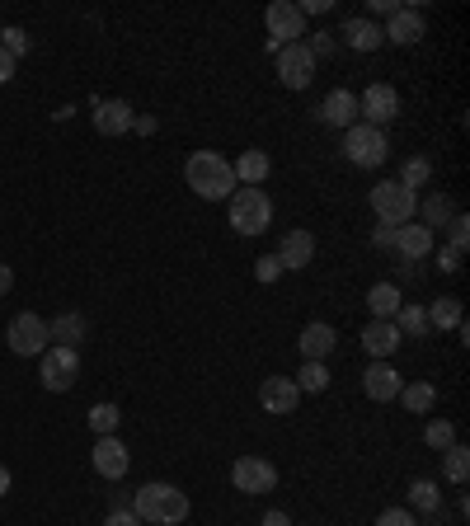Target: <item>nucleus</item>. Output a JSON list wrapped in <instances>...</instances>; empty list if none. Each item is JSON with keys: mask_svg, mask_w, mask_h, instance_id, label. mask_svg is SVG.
<instances>
[{"mask_svg": "<svg viewBox=\"0 0 470 526\" xmlns=\"http://www.w3.org/2000/svg\"><path fill=\"white\" fill-rule=\"evenodd\" d=\"M184 184L198 193L203 202H226L235 193V170L231 160H221L217 151H193L184 160Z\"/></svg>", "mask_w": 470, "mask_h": 526, "instance_id": "1", "label": "nucleus"}, {"mask_svg": "<svg viewBox=\"0 0 470 526\" xmlns=\"http://www.w3.org/2000/svg\"><path fill=\"white\" fill-rule=\"evenodd\" d=\"M188 494L184 489H174V484L156 480V484H141L137 494H132V512H137L146 526H179L188 517Z\"/></svg>", "mask_w": 470, "mask_h": 526, "instance_id": "2", "label": "nucleus"}, {"mask_svg": "<svg viewBox=\"0 0 470 526\" xmlns=\"http://www.w3.org/2000/svg\"><path fill=\"white\" fill-rule=\"evenodd\" d=\"M226 202H231L235 235H264L273 226V198H268L264 188H235Z\"/></svg>", "mask_w": 470, "mask_h": 526, "instance_id": "3", "label": "nucleus"}, {"mask_svg": "<svg viewBox=\"0 0 470 526\" xmlns=\"http://www.w3.org/2000/svg\"><path fill=\"white\" fill-rule=\"evenodd\" d=\"M367 202H372V217L381 221V226H395V231H400V226H409V221H414V212H419V198H414L409 188H400L395 179L376 184Z\"/></svg>", "mask_w": 470, "mask_h": 526, "instance_id": "4", "label": "nucleus"}, {"mask_svg": "<svg viewBox=\"0 0 470 526\" xmlns=\"http://www.w3.org/2000/svg\"><path fill=\"white\" fill-rule=\"evenodd\" d=\"M386 151H391V141H386L381 127L353 123L344 132V155H348V165H358V170H381V165H386Z\"/></svg>", "mask_w": 470, "mask_h": 526, "instance_id": "5", "label": "nucleus"}, {"mask_svg": "<svg viewBox=\"0 0 470 526\" xmlns=\"http://www.w3.org/2000/svg\"><path fill=\"white\" fill-rule=\"evenodd\" d=\"M38 376H43V390H52V395H66V390L80 381V353H76V348L52 343V348L38 357Z\"/></svg>", "mask_w": 470, "mask_h": 526, "instance_id": "6", "label": "nucleus"}, {"mask_svg": "<svg viewBox=\"0 0 470 526\" xmlns=\"http://www.w3.org/2000/svg\"><path fill=\"white\" fill-rule=\"evenodd\" d=\"M5 343H10V353L15 357H43L47 348H52V339H47V320L43 315H33V310H24V315L10 320Z\"/></svg>", "mask_w": 470, "mask_h": 526, "instance_id": "7", "label": "nucleus"}, {"mask_svg": "<svg viewBox=\"0 0 470 526\" xmlns=\"http://www.w3.org/2000/svg\"><path fill=\"white\" fill-rule=\"evenodd\" d=\"M264 24H268V47L273 52L306 38V15H301V5H292V0H273L264 10Z\"/></svg>", "mask_w": 470, "mask_h": 526, "instance_id": "8", "label": "nucleus"}, {"mask_svg": "<svg viewBox=\"0 0 470 526\" xmlns=\"http://www.w3.org/2000/svg\"><path fill=\"white\" fill-rule=\"evenodd\" d=\"M231 484L240 494H273L278 489V465L264 461V456H240L231 465Z\"/></svg>", "mask_w": 470, "mask_h": 526, "instance_id": "9", "label": "nucleus"}, {"mask_svg": "<svg viewBox=\"0 0 470 526\" xmlns=\"http://www.w3.org/2000/svg\"><path fill=\"white\" fill-rule=\"evenodd\" d=\"M273 57H278V76L287 90H306L315 80V57L306 52V43H287V47H278Z\"/></svg>", "mask_w": 470, "mask_h": 526, "instance_id": "10", "label": "nucleus"}, {"mask_svg": "<svg viewBox=\"0 0 470 526\" xmlns=\"http://www.w3.org/2000/svg\"><path fill=\"white\" fill-rule=\"evenodd\" d=\"M400 113V94L395 85H367V94H358V123L386 127Z\"/></svg>", "mask_w": 470, "mask_h": 526, "instance_id": "11", "label": "nucleus"}, {"mask_svg": "<svg viewBox=\"0 0 470 526\" xmlns=\"http://www.w3.org/2000/svg\"><path fill=\"white\" fill-rule=\"evenodd\" d=\"M132 123H137V113H132L127 99H99L94 104V132L99 137H127Z\"/></svg>", "mask_w": 470, "mask_h": 526, "instance_id": "12", "label": "nucleus"}, {"mask_svg": "<svg viewBox=\"0 0 470 526\" xmlns=\"http://www.w3.org/2000/svg\"><path fill=\"white\" fill-rule=\"evenodd\" d=\"M259 404H264V414H297L301 404V390L292 376H268L264 386H259Z\"/></svg>", "mask_w": 470, "mask_h": 526, "instance_id": "13", "label": "nucleus"}, {"mask_svg": "<svg viewBox=\"0 0 470 526\" xmlns=\"http://www.w3.org/2000/svg\"><path fill=\"white\" fill-rule=\"evenodd\" d=\"M90 461H94V470H99L104 480H123L127 470H132V456H127V447L118 442V437H99L94 451H90Z\"/></svg>", "mask_w": 470, "mask_h": 526, "instance_id": "14", "label": "nucleus"}, {"mask_svg": "<svg viewBox=\"0 0 470 526\" xmlns=\"http://www.w3.org/2000/svg\"><path fill=\"white\" fill-rule=\"evenodd\" d=\"M400 372H395L391 362H372L367 367V376H362V390H367V400H376V404H391L395 395H400Z\"/></svg>", "mask_w": 470, "mask_h": 526, "instance_id": "15", "label": "nucleus"}, {"mask_svg": "<svg viewBox=\"0 0 470 526\" xmlns=\"http://www.w3.org/2000/svg\"><path fill=\"white\" fill-rule=\"evenodd\" d=\"M423 29H428V24H423V15L419 10H395L391 15V24H386V29H381V43H395V47H414L423 38Z\"/></svg>", "mask_w": 470, "mask_h": 526, "instance_id": "16", "label": "nucleus"}, {"mask_svg": "<svg viewBox=\"0 0 470 526\" xmlns=\"http://www.w3.org/2000/svg\"><path fill=\"white\" fill-rule=\"evenodd\" d=\"M400 343H405V334L395 329V320H372V325L362 329V348H367V357H376V362H386Z\"/></svg>", "mask_w": 470, "mask_h": 526, "instance_id": "17", "label": "nucleus"}, {"mask_svg": "<svg viewBox=\"0 0 470 526\" xmlns=\"http://www.w3.org/2000/svg\"><path fill=\"white\" fill-rule=\"evenodd\" d=\"M315 259V235L311 231H287L278 245V263L282 273H297V268H306V263Z\"/></svg>", "mask_w": 470, "mask_h": 526, "instance_id": "18", "label": "nucleus"}, {"mask_svg": "<svg viewBox=\"0 0 470 526\" xmlns=\"http://www.w3.org/2000/svg\"><path fill=\"white\" fill-rule=\"evenodd\" d=\"M320 123L348 132V127L358 123V94H353V90H334L325 104H320Z\"/></svg>", "mask_w": 470, "mask_h": 526, "instance_id": "19", "label": "nucleus"}, {"mask_svg": "<svg viewBox=\"0 0 470 526\" xmlns=\"http://www.w3.org/2000/svg\"><path fill=\"white\" fill-rule=\"evenodd\" d=\"M85 334H90V320L80 310H62L57 320H47V339H57L62 348H80Z\"/></svg>", "mask_w": 470, "mask_h": 526, "instance_id": "20", "label": "nucleus"}, {"mask_svg": "<svg viewBox=\"0 0 470 526\" xmlns=\"http://www.w3.org/2000/svg\"><path fill=\"white\" fill-rule=\"evenodd\" d=\"M395 254L405 263L428 259V254H433V231H428V226H414V221L400 226V231H395Z\"/></svg>", "mask_w": 470, "mask_h": 526, "instance_id": "21", "label": "nucleus"}, {"mask_svg": "<svg viewBox=\"0 0 470 526\" xmlns=\"http://www.w3.org/2000/svg\"><path fill=\"white\" fill-rule=\"evenodd\" d=\"M297 348H301V357H306V362H325V357L334 353V329H329L325 320H311V325L301 329Z\"/></svg>", "mask_w": 470, "mask_h": 526, "instance_id": "22", "label": "nucleus"}, {"mask_svg": "<svg viewBox=\"0 0 470 526\" xmlns=\"http://www.w3.org/2000/svg\"><path fill=\"white\" fill-rule=\"evenodd\" d=\"M231 170H235V184L240 188H259L268 179V170H273V160H268V151H245Z\"/></svg>", "mask_w": 470, "mask_h": 526, "instance_id": "23", "label": "nucleus"}, {"mask_svg": "<svg viewBox=\"0 0 470 526\" xmlns=\"http://www.w3.org/2000/svg\"><path fill=\"white\" fill-rule=\"evenodd\" d=\"M400 306H405V296H400L395 282H376L372 292H367V310H372V320H395Z\"/></svg>", "mask_w": 470, "mask_h": 526, "instance_id": "24", "label": "nucleus"}, {"mask_svg": "<svg viewBox=\"0 0 470 526\" xmlns=\"http://www.w3.org/2000/svg\"><path fill=\"white\" fill-rule=\"evenodd\" d=\"M344 43L353 47V52H376V47H381V29H376L372 19H348L344 24Z\"/></svg>", "mask_w": 470, "mask_h": 526, "instance_id": "25", "label": "nucleus"}, {"mask_svg": "<svg viewBox=\"0 0 470 526\" xmlns=\"http://www.w3.org/2000/svg\"><path fill=\"white\" fill-rule=\"evenodd\" d=\"M419 212H423V226H428V231H433V226H447V221L456 217V207L447 193H428V198L419 202Z\"/></svg>", "mask_w": 470, "mask_h": 526, "instance_id": "26", "label": "nucleus"}, {"mask_svg": "<svg viewBox=\"0 0 470 526\" xmlns=\"http://www.w3.org/2000/svg\"><path fill=\"white\" fill-rule=\"evenodd\" d=\"M461 325V296H442L428 306V329H456Z\"/></svg>", "mask_w": 470, "mask_h": 526, "instance_id": "27", "label": "nucleus"}, {"mask_svg": "<svg viewBox=\"0 0 470 526\" xmlns=\"http://www.w3.org/2000/svg\"><path fill=\"white\" fill-rule=\"evenodd\" d=\"M395 400H405L409 414H428L433 404H438V390L428 386V381H414V386H400V395Z\"/></svg>", "mask_w": 470, "mask_h": 526, "instance_id": "28", "label": "nucleus"}, {"mask_svg": "<svg viewBox=\"0 0 470 526\" xmlns=\"http://www.w3.org/2000/svg\"><path fill=\"white\" fill-rule=\"evenodd\" d=\"M409 508L414 512H438L442 508V489L433 480H414L409 484Z\"/></svg>", "mask_w": 470, "mask_h": 526, "instance_id": "29", "label": "nucleus"}, {"mask_svg": "<svg viewBox=\"0 0 470 526\" xmlns=\"http://www.w3.org/2000/svg\"><path fill=\"white\" fill-rule=\"evenodd\" d=\"M292 381H297L301 395H320V390H329V367H325V362H306Z\"/></svg>", "mask_w": 470, "mask_h": 526, "instance_id": "30", "label": "nucleus"}, {"mask_svg": "<svg viewBox=\"0 0 470 526\" xmlns=\"http://www.w3.org/2000/svg\"><path fill=\"white\" fill-rule=\"evenodd\" d=\"M428 179H433V160H428V155H414V160H405V170H400V179H395V184L414 193V188H423Z\"/></svg>", "mask_w": 470, "mask_h": 526, "instance_id": "31", "label": "nucleus"}, {"mask_svg": "<svg viewBox=\"0 0 470 526\" xmlns=\"http://www.w3.org/2000/svg\"><path fill=\"white\" fill-rule=\"evenodd\" d=\"M395 329H400V334H409V339H423V334H428V310L423 306H400V315H395Z\"/></svg>", "mask_w": 470, "mask_h": 526, "instance_id": "32", "label": "nucleus"}, {"mask_svg": "<svg viewBox=\"0 0 470 526\" xmlns=\"http://www.w3.org/2000/svg\"><path fill=\"white\" fill-rule=\"evenodd\" d=\"M423 442H428V447H438V451L452 447V442H456L452 418H428V428H423Z\"/></svg>", "mask_w": 470, "mask_h": 526, "instance_id": "33", "label": "nucleus"}, {"mask_svg": "<svg viewBox=\"0 0 470 526\" xmlns=\"http://www.w3.org/2000/svg\"><path fill=\"white\" fill-rule=\"evenodd\" d=\"M442 470H447V480H452V484H466V475H470V451L461 447V442H452V447H447V465H442Z\"/></svg>", "mask_w": 470, "mask_h": 526, "instance_id": "34", "label": "nucleus"}, {"mask_svg": "<svg viewBox=\"0 0 470 526\" xmlns=\"http://www.w3.org/2000/svg\"><path fill=\"white\" fill-rule=\"evenodd\" d=\"M118 404H94L90 409V428H94V437H113V428H118Z\"/></svg>", "mask_w": 470, "mask_h": 526, "instance_id": "35", "label": "nucleus"}, {"mask_svg": "<svg viewBox=\"0 0 470 526\" xmlns=\"http://www.w3.org/2000/svg\"><path fill=\"white\" fill-rule=\"evenodd\" d=\"M447 235H452V245H447V249L466 254V245H470V221H466V212H456V217L447 221Z\"/></svg>", "mask_w": 470, "mask_h": 526, "instance_id": "36", "label": "nucleus"}, {"mask_svg": "<svg viewBox=\"0 0 470 526\" xmlns=\"http://www.w3.org/2000/svg\"><path fill=\"white\" fill-rule=\"evenodd\" d=\"M0 47H5V52L19 62V57L29 52V33H24V29H5V33H0Z\"/></svg>", "mask_w": 470, "mask_h": 526, "instance_id": "37", "label": "nucleus"}, {"mask_svg": "<svg viewBox=\"0 0 470 526\" xmlns=\"http://www.w3.org/2000/svg\"><path fill=\"white\" fill-rule=\"evenodd\" d=\"M254 278L264 282V287H268V282H278V278H282L278 254H264V259H254Z\"/></svg>", "mask_w": 470, "mask_h": 526, "instance_id": "38", "label": "nucleus"}, {"mask_svg": "<svg viewBox=\"0 0 470 526\" xmlns=\"http://www.w3.org/2000/svg\"><path fill=\"white\" fill-rule=\"evenodd\" d=\"M376 526H419V522H414V512L409 508H386L381 517H376Z\"/></svg>", "mask_w": 470, "mask_h": 526, "instance_id": "39", "label": "nucleus"}, {"mask_svg": "<svg viewBox=\"0 0 470 526\" xmlns=\"http://www.w3.org/2000/svg\"><path fill=\"white\" fill-rule=\"evenodd\" d=\"M334 38H329V33H311V43H306V52H311L315 62H320V57H334Z\"/></svg>", "mask_w": 470, "mask_h": 526, "instance_id": "40", "label": "nucleus"}, {"mask_svg": "<svg viewBox=\"0 0 470 526\" xmlns=\"http://www.w3.org/2000/svg\"><path fill=\"white\" fill-rule=\"evenodd\" d=\"M104 526H141V517L132 508H113L109 517H104Z\"/></svg>", "mask_w": 470, "mask_h": 526, "instance_id": "41", "label": "nucleus"}, {"mask_svg": "<svg viewBox=\"0 0 470 526\" xmlns=\"http://www.w3.org/2000/svg\"><path fill=\"white\" fill-rule=\"evenodd\" d=\"M372 245H376V249H395V226H376V231H372Z\"/></svg>", "mask_w": 470, "mask_h": 526, "instance_id": "42", "label": "nucleus"}, {"mask_svg": "<svg viewBox=\"0 0 470 526\" xmlns=\"http://www.w3.org/2000/svg\"><path fill=\"white\" fill-rule=\"evenodd\" d=\"M438 268H442V273H461V254H456V249H442Z\"/></svg>", "mask_w": 470, "mask_h": 526, "instance_id": "43", "label": "nucleus"}, {"mask_svg": "<svg viewBox=\"0 0 470 526\" xmlns=\"http://www.w3.org/2000/svg\"><path fill=\"white\" fill-rule=\"evenodd\" d=\"M5 80H15V57L0 47V85H5Z\"/></svg>", "mask_w": 470, "mask_h": 526, "instance_id": "44", "label": "nucleus"}, {"mask_svg": "<svg viewBox=\"0 0 470 526\" xmlns=\"http://www.w3.org/2000/svg\"><path fill=\"white\" fill-rule=\"evenodd\" d=\"M395 10H405V5H400V0H372V15H386V19H391Z\"/></svg>", "mask_w": 470, "mask_h": 526, "instance_id": "45", "label": "nucleus"}, {"mask_svg": "<svg viewBox=\"0 0 470 526\" xmlns=\"http://www.w3.org/2000/svg\"><path fill=\"white\" fill-rule=\"evenodd\" d=\"M10 287H15V268H10V263H0V296L10 292Z\"/></svg>", "mask_w": 470, "mask_h": 526, "instance_id": "46", "label": "nucleus"}, {"mask_svg": "<svg viewBox=\"0 0 470 526\" xmlns=\"http://www.w3.org/2000/svg\"><path fill=\"white\" fill-rule=\"evenodd\" d=\"M329 5H334V0H306V5H301V15H325Z\"/></svg>", "mask_w": 470, "mask_h": 526, "instance_id": "47", "label": "nucleus"}, {"mask_svg": "<svg viewBox=\"0 0 470 526\" xmlns=\"http://www.w3.org/2000/svg\"><path fill=\"white\" fill-rule=\"evenodd\" d=\"M264 526H292V517L287 512H264Z\"/></svg>", "mask_w": 470, "mask_h": 526, "instance_id": "48", "label": "nucleus"}, {"mask_svg": "<svg viewBox=\"0 0 470 526\" xmlns=\"http://www.w3.org/2000/svg\"><path fill=\"white\" fill-rule=\"evenodd\" d=\"M132 132H141V137H151V132H156V118H137V123H132Z\"/></svg>", "mask_w": 470, "mask_h": 526, "instance_id": "49", "label": "nucleus"}, {"mask_svg": "<svg viewBox=\"0 0 470 526\" xmlns=\"http://www.w3.org/2000/svg\"><path fill=\"white\" fill-rule=\"evenodd\" d=\"M10 484H15V475H10V470H5V465H0V498L10 494Z\"/></svg>", "mask_w": 470, "mask_h": 526, "instance_id": "50", "label": "nucleus"}, {"mask_svg": "<svg viewBox=\"0 0 470 526\" xmlns=\"http://www.w3.org/2000/svg\"><path fill=\"white\" fill-rule=\"evenodd\" d=\"M0 33H5V24H0Z\"/></svg>", "mask_w": 470, "mask_h": 526, "instance_id": "51", "label": "nucleus"}]
</instances>
